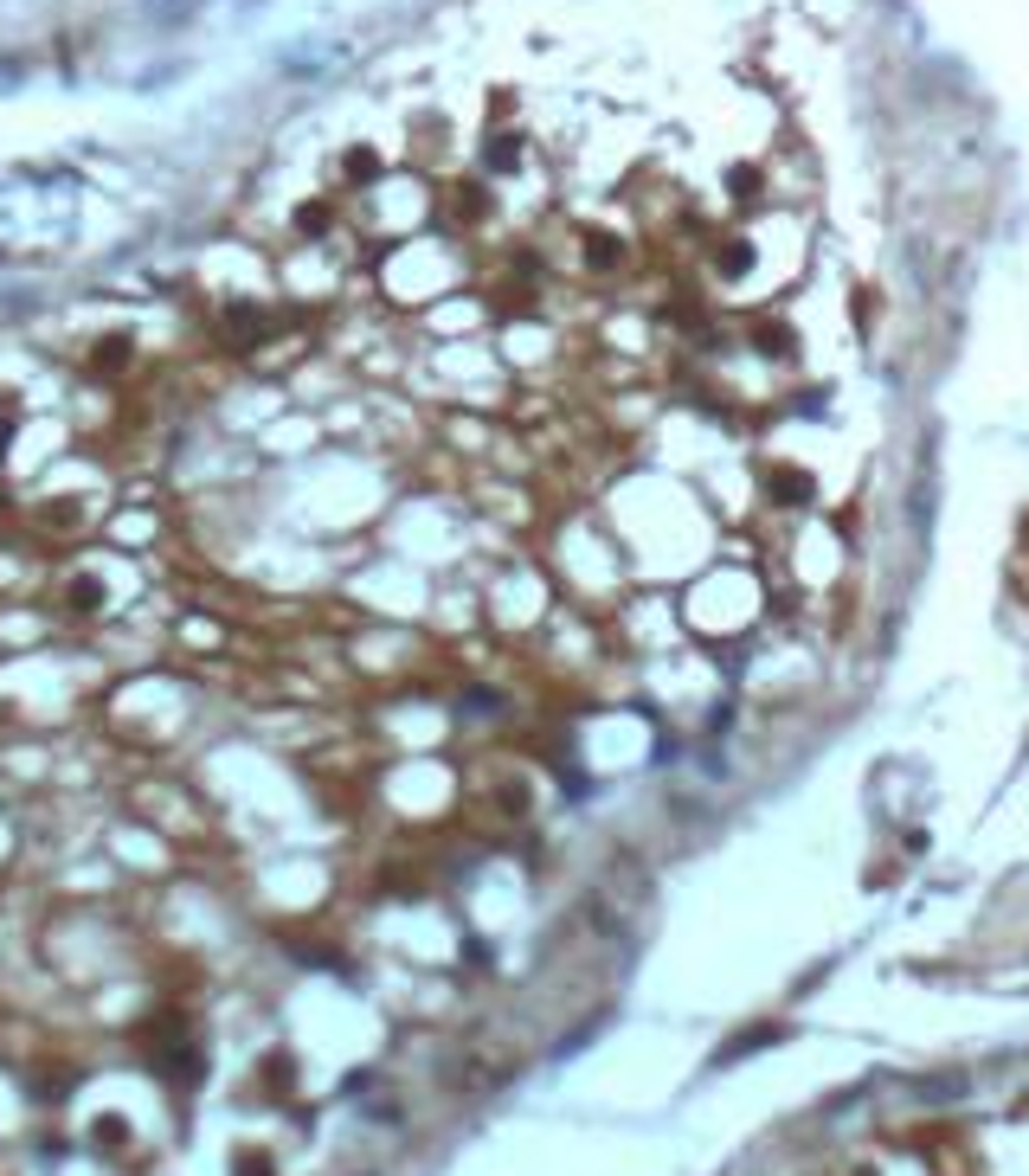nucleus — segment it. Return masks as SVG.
<instances>
[{
	"label": "nucleus",
	"instance_id": "4",
	"mask_svg": "<svg viewBox=\"0 0 1029 1176\" xmlns=\"http://www.w3.org/2000/svg\"><path fill=\"white\" fill-rule=\"evenodd\" d=\"M65 605H72V611H97V605H104V592H97V579H90V572H77L72 585H65Z\"/></svg>",
	"mask_w": 1029,
	"mask_h": 1176
},
{
	"label": "nucleus",
	"instance_id": "7",
	"mask_svg": "<svg viewBox=\"0 0 1029 1176\" xmlns=\"http://www.w3.org/2000/svg\"><path fill=\"white\" fill-rule=\"evenodd\" d=\"M1023 553H1029V534H1023Z\"/></svg>",
	"mask_w": 1029,
	"mask_h": 1176
},
{
	"label": "nucleus",
	"instance_id": "3",
	"mask_svg": "<svg viewBox=\"0 0 1029 1176\" xmlns=\"http://www.w3.org/2000/svg\"><path fill=\"white\" fill-rule=\"evenodd\" d=\"M129 354H136V348H129V335H110V341H97L90 367H97V373H110V367H129Z\"/></svg>",
	"mask_w": 1029,
	"mask_h": 1176
},
{
	"label": "nucleus",
	"instance_id": "6",
	"mask_svg": "<svg viewBox=\"0 0 1029 1176\" xmlns=\"http://www.w3.org/2000/svg\"><path fill=\"white\" fill-rule=\"evenodd\" d=\"M238 1176H277V1164L264 1151H238Z\"/></svg>",
	"mask_w": 1029,
	"mask_h": 1176
},
{
	"label": "nucleus",
	"instance_id": "1",
	"mask_svg": "<svg viewBox=\"0 0 1029 1176\" xmlns=\"http://www.w3.org/2000/svg\"><path fill=\"white\" fill-rule=\"evenodd\" d=\"M760 482H766L760 496H766L772 508H792V514H798V508H810V469H792V464H766V476H760Z\"/></svg>",
	"mask_w": 1029,
	"mask_h": 1176
},
{
	"label": "nucleus",
	"instance_id": "2",
	"mask_svg": "<svg viewBox=\"0 0 1029 1176\" xmlns=\"http://www.w3.org/2000/svg\"><path fill=\"white\" fill-rule=\"evenodd\" d=\"M220 321H225V341H232V348H252L257 335L270 328V316H264V309H245V302H232Z\"/></svg>",
	"mask_w": 1029,
	"mask_h": 1176
},
{
	"label": "nucleus",
	"instance_id": "5",
	"mask_svg": "<svg viewBox=\"0 0 1029 1176\" xmlns=\"http://www.w3.org/2000/svg\"><path fill=\"white\" fill-rule=\"evenodd\" d=\"M368 174H380V155H373V148H348V180L361 187Z\"/></svg>",
	"mask_w": 1029,
	"mask_h": 1176
}]
</instances>
